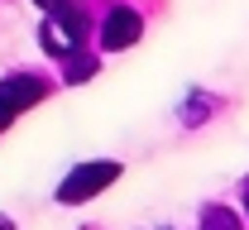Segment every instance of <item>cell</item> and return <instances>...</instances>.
Segmentation results:
<instances>
[{
	"label": "cell",
	"instance_id": "7",
	"mask_svg": "<svg viewBox=\"0 0 249 230\" xmlns=\"http://www.w3.org/2000/svg\"><path fill=\"white\" fill-rule=\"evenodd\" d=\"M0 230H10V226H5V221H0Z\"/></svg>",
	"mask_w": 249,
	"mask_h": 230
},
{
	"label": "cell",
	"instance_id": "1",
	"mask_svg": "<svg viewBox=\"0 0 249 230\" xmlns=\"http://www.w3.org/2000/svg\"><path fill=\"white\" fill-rule=\"evenodd\" d=\"M82 34H87V15H82V10H62V5H58V15L43 19V48L58 53V58H67V53L82 48Z\"/></svg>",
	"mask_w": 249,
	"mask_h": 230
},
{
	"label": "cell",
	"instance_id": "4",
	"mask_svg": "<svg viewBox=\"0 0 249 230\" xmlns=\"http://www.w3.org/2000/svg\"><path fill=\"white\" fill-rule=\"evenodd\" d=\"M139 29H144V19L134 15V10H110V19H106V29H101V43L115 53V48H129L134 38H139Z\"/></svg>",
	"mask_w": 249,
	"mask_h": 230
},
{
	"label": "cell",
	"instance_id": "2",
	"mask_svg": "<svg viewBox=\"0 0 249 230\" xmlns=\"http://www.w3.org/2000/svg\"><path fill=\"white\" fill-rule=\"evenodd\" d=\"M115 173H120V163H82V168H77V173L58 187V201L77 206V201H87L91 192H101L106 182H115Z\"/></svg>",
	"mask_w": 249,
	"mask_h": 230
},
{
	"label": "cell",
	"instance_id": "8",
	"mask_svg": "<svg viewBox=\"0 0 249 230\" xmlns=\"http://www.w3.org/2000/svg\"><path fill=\"white\" fill-rule=\"evenodd\" d=\"M245 201H249V187H245Z\"/></svg>",
	"mask_w": 249,
	"mask_h": 230
},
{
	"label": "cell",
	"instance_id": "3",
	"mask_svg": "<svg viewBox=\"0 0 249 230\" xmlns=\"http://www.w3.org/2000/svg\"><path fill=\"white\" fill-rule=\"evenodd\" d=\"M43 96V82L38 77H10V82H0V115L10 120V115H19L24 106Z\"/></svg>",
	"mask_w": 249,
	"mask_h": 230
},
{
	"label": "cell",
	"instance_id": "6",
	"mask_svg": "<svg viewBox=\"0 0 249 230\" xmlns=\"http://www.w3.org/2000/svg\"><path fill=\"white\" fill-rule=\"evenodd\" d=\"M38 5H43V10H58V5H67V0H38Z\"/></svg>",
	"mask_w": 249,
	"mask_h": 230
},
{
	"label": "cell",
	"instance_id": "5",
	"mask_svg": "<svg viewBox=\"0 0 249 230\" xmlns=\"http://www.w3.org/2000/svg\"><path fill=\"white\" fill-rule=\"evenodd\" d=\"M201 230H240V226H235V221H230L225 211H211V216H206V226H201Z\"/></svg>",
	"mask_w": 249,
	"mask_h": 230
}]
</instances>
